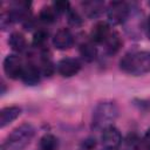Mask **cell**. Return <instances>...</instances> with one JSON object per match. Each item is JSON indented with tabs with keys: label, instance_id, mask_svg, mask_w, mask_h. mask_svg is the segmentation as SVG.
Listing matches in <instances>:
<instances>
[{
	"label": "cell",
	"instance_id": "1",
	"mask_svg": "<svg viewBox=\"0 0 150 150\" xmlns=\"http://www.w3.org/2000/svg\"><path fill=\"white\" fill-rule=\"evenodd\" d=\"M122 71L139 76L150 73V52H131L125 54L120 61Z\"/></svg>",
	"mask_w": 150,
	"mask_h": 150
},
{
	"label": "cell",
	"instance_id": "2",
	"mask_svg": "<svg viewBox=\"0 0 150 150\" xmlns=\"http://www.w3.org/2000/svg\"><path fill=\"white\" fill-rule=\"evenodd\" d=\"M118 116V108L115 102L104 101L98 103L91 117V128L95 130H104L105 128L112 125Z\"/></svg>",
	"mask_w": 150,
	"mask_h": 150
},
{
	"label": "cell",
	"instance_id": "3",
	"mask_svg": "<svg viewBox=\"0 0 150 150\" xmlns=\"http://www.w3.org/2000/svg\"><path fill=\"white\" fill-rule=\"evenodd\" d=\"M34 134V127L29 123H23L7 136L1 145V150H23L30 143Z\"/></svg>",
	"mask_w": 150,
	"mask_h": 150
},
{
	"label": "cell",
	"instance_id": "4",
	"mask_svg": "<svg viewBox=\"0 0 150 150\" xmlns=\"http://www.w3.org/2000/svg\"><path fill=\"white\" fill-rule=\"evenodd\" d=\"M108 20L112 25H120L128 20L130 15V8L128 4L123 1H112L110 2L107 11Z\"/></svg>",
	"mask_w": 150,
	"mask_h": 150
},
{
	"label": "cell",
	"instance_id": "5",
	"mask_svg": "<svg viewBox=\"0 0 150 150\" xmlns=\"http://www.w3.org/2000/svg\"><path fill=\"white\" fill-rule=\"evenodd\" d=\"M23 66L25 64L22 63L21 57L15 54L7 55L6 59L4 60V71L9 79H13V80L21 77Z\"/></svg>",
	"mask_w": 150,
	"mask_h": 150
},
{
	"label": "cell",
	"instance_id": "6",
	"mask_svg": "<svg viewBox=\"0 0 150 150\" xmlns=\"http://www.w3.org/2000/svg\"><path fill=\"white\" fill-rule=\"evenodd\" d=\"M101 142L107 150H115L120 146L122 142V136L114 125H110L103 130L101 136Z\"/></svg>",
	"mask_w": 150,
	"mask_h": 150
},
{
	"label": "cell",
	"instance_id": "7",
	"mask_svg": "<svg viewBox=\"0 0 150 150\" xmlns=\"http://www.w3.org/2000/svg\"><path fill=\"white\" fill-rule=\"evenodd\" d=\"M57 73L63 77H70L76 75L81 70V63L79 60L73 57H64L59 61L56 66Z\"/></svg>",
	"mask_w": 150,
	"mask_h": 150
},
{
	"label": "cell",
	"instance_id": "8",
	"mask_svg": "<svg viewBox=\"0 0 150 150\" xmlns=\"http://www.w3.org/2000/svg\"><path fill=\"white\" fill-rule=\"evenodd\" d=\"M73 43H74V36L70 33V30L67 28H60L53 38L54 47L56 49H60V50H64V49L70 48L73 46Z\"/></svg>",
	"mask_w": 150,
	"mask_h": 150
},
{
	"label": "cell",
	"instance_id": "9",
	"mask_svg": "<svg viewBox=\"0 0 150 150\" xmlns=\"http://www.w3.org/2000/svg\"><path fill=\"white\" fill-rule=\"evenodd\" d=\"M110 34L109 25L105 21H98L94 25L90 32V39L93 43H103Z\"/></svg>",
	"mask_w": 150,
	"mask_h": 150
},
{
	"label": "cell",
	"instance_id": "10",
	"mask_svg": "<svg viewBox=\"0 0 150 150\" xmlns=\"http://www.w3.org/2000/svg\"><path fill=\"white\" fill-rule=\"evenodd\" d=\"M40 73L41 71L38 69L36 66H34L33 63H27L23 66V70L20 79L23 81V83L28 86H35L40 82Z\"/></svg>",
	"mask_w": 150,
	"mask_h": 150
},
{
	"label": "cell",
	"instance_id": "11",
	"mask_svg": "<svg viewBox=\"0 0 150 150\" xmlns=\"http://www.w3.org/2000/svg\"><path fill=\"white\" fill-rule=\"evenodd\" d=\"M21 114V108L13 105L4 108L0 111V128H5L8 124H11L14 120H16Z\"/></svg>",
	"mask_w": 150,
	"mask_h": 150
},
{
	"label": "cell",
	"instance_id": "12",
	"mask_svg": "<svg viewBox=\"0 0 150 150\" xmlns=\"http://www.w3.org/2000/svg\"><path fill=\"white\" fill-rule=\"evenodd\" d=\"M80 55L86 62H93L96 59L97 49L93 42H83L80 46Z\"/></svg>",
	"mask_w": 150,
	"mask_h": 150
},
{
	"label": "cell",
	"instance_id": "13",
	"mask_svg": "<svg viewBox=\"0 0 150 150\" xmlns=\"http://www.w3.org/2000/svg\"><path fill=\"white\" fill-rule=\"evenodd\" d=\"M122 40L120 38V35L117 33H110L108 39L105 40V49H107V53L109 55H114L116 54L121 47H122Z\"/></svg>",
	"mask_w": 150,
	"mask_h": 150
},
{
	"label": "cell",
	"instance_id": "14",
	"mask_svg": "<svg viewBox=\"0 0 150 150\" xmlns=\"http://www.w3.org/2000/svg\"><path fill=\"white\" fill-rule=\"evenodd\" d=\"M82 5H83V8L86 11V14L89 18H96V16H98L102 13L103 7H104V4L102 1H98V0L86 1Z\"/></svg>",
	"mask_w": 150,
	"mask_h": 150
},
{
	"label": "cell",
	"instance_id": "15",
	"mask_svg": "<svg viewBox=\"0 0 150 150\" xmlns=\"http://www.w3.org/2000/svg\"><path fill=\"white\" fill-rule=\"evenodd\" d=\"M8 45L15 52H22L26 48V39L22 33L20 32H14L9 35L8 39Z\"/></svg>",
	"mask_w": 150,
	"mask_h": 150
},
{
	"label": "cell",
	"instance_id": "16",
	"mask_svg": "<svg viewBox=\"0 0 150 150\" xmlns=\"http://www.w3.org/2000/svg\"><path fill=\"white\" fill-rule=\"evenodd\" d=\"M57 139L54 135L46 134L40 138V149L41 150H56Z\"/></svg>",
	"mask_w": 150,
	"mask_h": 150
},
{
	"label": "cell",
	"instance_id": "17",
	"mask_svg": "<svg viewBox=\"0 0 150 150\" xmlns=\"http://www.w3.org/2000/svg\"><path fill=\"white\" fill-rule=\"evenodd\" d=\"M56 12L53 7L50 6H45L42 7V9L40 11V14H39V18L42 22H46V23H52L55 21L56 19Z\"/></svg>",
	"mask_w": 150,
	"mask_h": 150
},
{
	"label": "cell",
	"instance_id": "18",
	"mask_svg": "<svg viewBox=\"0 0 150 150\" xmlns=\"http://www.w3.org/2000/svg\"><path fill=\"white\" fill-rule=\"evenodd\" d=\"M40 71L42 75L45 76H50L53 75V73L55 71V67H54V63L52 62L50 57L46 54L42 55L41 57V67H40Z\"/></svg>",
	"mask_w": 150,
	"mask_h": 150
},
{
	"label": "cell",
	"instance_id": "19",
	"mask_svg": "<svg viewBox=\"0 0 150 150\" xmlns=\"http://www.w3.org/2000/svg\"><path fill=\"white\" fill-rule=\"evenodd\" d=\"M47 36H48V33H47L46 30L39 29V30L35 32L34 35H33V45H34V46H38V47L42 46V45L47 41Z\"/></svg>",
	"mask_w": 150,
	"mask_h": 150
},
{
	"label": "cell",
	"instance_id": "20",
	"mask_svg": "<svg viewBox=\"0 0 150 150\" xmlns=\"http://www.w3.org/2000/svg\"><path fill=\"white\" fill-rule=\"evenodd\" d=\"M68 21L73 26H80L82 23V19L79 15V13L75 11H71V9L68 11Z\"/></svg>",
	"mask_w": 150,
	"mask_h": 150
},
{
	"label": "cell",
	"instance_id": "21",
	"mask_svg": "<svg viewBox=\"0 0 150 150\" xmlns=\"http://www.w3.org/2000/svg\"><path fill=\"white\" fill-rule=\"evenodd\" d=\"M53 8L55 9L56 13H64L69 11V2L64 1V0H60V1H55L53 5Z\"/></svg>",
	"mask_w": 150,
	"mask_h": 150
},
{
	"label": "cell",
	"instance_id": "22",
	"mask_svg": "<svg viewBox=\"0 0 150 150\" xmlns=\"http://www.w3.org/2000/svg\"><path fill=\"white\" fill-rule=\"evenodd\" d=\"M95 146H96V139L93 137H89L81 142L80 150H94Z\"/></svg>",
	"mask_w": 150,
	"mask_h": 150
},
{
	"label": "cell",
	"instance_id": "23",
	"mask_svg": "<svg viewBox=\"0 0 150 150\" xmlns=\"http://www.w3.org/2000/svg\"><path fill=\"white\" fill-rule=\"evenodd\" d=\"M143 145H144L148 150H150V129L145 132V135H144V137H143Z\"/></svg>",
	"mask_w": 150,
	"mask_h": 150
},
{
	"label": "cell",
	"instance_id": "24",
	"mask_svg": "<svg viewBox=\"0 0 150 150\" xmlns=\"http://www.w3.org/2000/svg\"><path fill=\"white\" fill-rule=\"evenodd\" d=\"M146 35H148V38L150 39V15H149L148 21H146Z\"/></svg>",
	"mask_w": 150,
	"mask_h": 150
},
{
	"label": "cell",
	"instance_id": "25",
	"mask_svg": "<svg viewBox=\"0 0 150 150\" xmlns=\"http://www.w3.org/2000/svg\"><path fill=\"white\" fill-rule=\"evenodd\" d=\"M137 150H148V149H146V148L144 146V149H137Z\"/></svg>",
	"mask_w": 150,
	"mask_h": 150
}]
</instances>
